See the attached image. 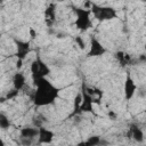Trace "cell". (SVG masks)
Returning <instances> with one entry per match:
<instances>
[{"instance_id": "14", "label": "cell", "mask_w": 146, "mask_h": 146, "mask_svg": "<svg viewBox=\"0 0 146 146\" xmlns=\"http://www.w3.org/2000/svg\"><path fill=\"white\" fill-rule=\"evenodd\" d=\"M56 19V8L54 3H50L48 8L44 10V21L48 26H51Z\"/></svg>"}, {"instance_id": "11", "label": "cell", "mask_w": 146, "mask_h": 146, "mask_svg": "<svg viewBox=\"0 0 146 146\" xmlns=\"http://www.w3.org/2000/svg\"><path fill=\"white\" fill-rule=\"evenodd\" d=\"M26 84V79H25V75L22 73V72H17L14 74L13 76V86H14V89L17 90V91H21Z\"/></svg>"}, {"instance_id": "10", "label": "cell", "mask_w": 146, "mask_h": 146, "mask_svg": "<svg viewBox=\"0 0 146 146\" xmlns=\"http://www.w3.org/2000/svg\"><path fill=\"white\" fill-rule=\"evenodd\" d=\"M107 141H105L100 136H90L86 140H82L76 144V146H106Z\"/></svg>"}, {"instance_id": "19", "label": "cell", "mask_w": 146, "mask_h": 146, "mask_svg": "<svg viewBox=\"0 0 146 146\" xmlns=\"http://www.w3.org/2000/svg\"><path fill=\"white\" fill-rule=\"evenodd\" d=\"M74 41H75V43L78 44V47H79L80 49H84V48H86V42L83 41L82 36L76 35V36H75V39H74Z\"/></svg>"}, {"instance_id": "8", "label": "cell", "mask_w": 146, "mask_h": 146, "mask_svg": "<svg viewBox=\"0 0 146 146\" xmlns=\"http://www.w3.org/2000/svg\"><path fill=\"white\" fill-rule=\"evenodd\" d=\"M123 90H124V98H125L127 100H130V99L135 96L136 90H137L136 82H135V80L132 79V76H131V74H130L129 72H128L127 75H125Z\"/></svg>"}, {"instance_id": "3", "label": "cell", "mask_w": 146, "mask_h": 146, "mask_svg": "<svg viewBox=\"0 0 146 146\" xmlns=\"http://www.w3.org/2000/svg\"><path fill=\"white\" fill-rule=\"evenodd\" d=\"M73 10L75 13V22L74 25L80 31H87L90 27H92V21H91V11L87 8H79L73 7Z\"/></svg>"}, {"instance_id": "6", "label": "cell", "mask_w": 146, "mask_h": 146, "mask_svg": "<svg viewBox=\"0 0 146 146\" xmlns=\"http://www.w3.org/2000/svg\"><path fill=\"white\" fill-rule=\"evenodd\" d=\"M106 52V48L102 44V42L96 38L92 36L90 40V48L87 52V57H99Z\"/></svg>"}, {"instance_id": "13", "label": "cell", "mask_w": 146, "mask_h": 146, "mask_svg": "<svg viewBox=\"0 0 146 146\" xmlns=\"http://www.w3.org/2000/svg\"><path fill=\"white\" fill-rule=\"evenodd\" d=\"M129 135L137 143H143L144 141V132H143L141 128H139L137 124H131L130 125Z\"/></svg>"}, {"instance_id": "9", "label": "cell", "mask_w": 146, "mask_h": 146, "mask_svg": "<svg viewBox=\"0 0 146 146\" xmlns=\"http://www.w3.org/2000/svg\"><path fill=\"white\" fill-rule=\"evenodd\" d=\"M16 44V57L17 59L24 60L26 56L31 52V46L29 41H22V40H15Z\"/></svg>"}, {"instance_id": "17", "label": "cell", "mask_w": 146, "mask_h": 146, "mask_svg": "<svg viewBox=\"0 0 146 146\" xmlns=\"http://www.w3.org/2000/svg\"><path fill=\"white\" fill-rule=\"evenodd\" d=\"M19 141H21V145H22V146H32L35 140H34V139H30V138L19 137Z\"/></svg>"}, {"instance_id": "22", "label": "cell", "mask_w": 146, "mask_h": 146, "mask_svg": "<svg viewBox=\"0 0 146 146\" xmlns=\"http://www.w3.org/2000/svg\"><path fill=\"white\" fill-rule=\"evenodd\" d=\"M0 146H6V144H5V141H3V140H2L1 138H0Z\"/></svg>"}, {"instance_id": "20", "label": "cell", "mask_w": 146, "mask_h": 146, "mask_svg": "<svg viewBox=\"0 0 146 146\" xmlns=\"http://www.w3.org/2000/svg\"><path fill=\"white\" fill-rule=\"evenodd\" d=\"M23 62H24V60L17 59V62H16V68H17V70H21V68H22V66H23Z\"/></svg>"}, {"instance_id": "2", "label": "cell", "mask_w": 146, "mask_h": 146, "mask_svg": "<svg viewBox=\"0 0 146 146\" xmlns=\"http://www.w3.org/2000/svg\"><path fill=\"white\" fill-rule=\"evenodd\" d=\"M89 9L91 11V15L100 22L111 21V19L116 18V16H117L116 9H114L111 6H99V5L91 2V6Z\"/></svg>"}, {"instance_id": "4", "label": "cell", "mask_w": 146, "mask_h": 146, "mask_svg": "<svg viewBox=\"0 0 146 146\" xmlns=\"http://www.w3.org/2000/svg\"><path fill=\"white\" fill-rule=\"evenodd\" d=\"M30 70H31V75H32V81H33V84L40 80V79H43L46 78L47 75L50 74V68L49 66L38 56L35 59L32 60L31 63V66H30Z\"/></svg>"}, {"instance_id": "21", "label": "cell", "mask_w": 146, "mask_h": 146, "mask_svg": "<svg viewBox=\"0 0 146 146\" xmlns=\"http://www.w3.org/2000/svg\"><path fill=\"white\" fill-rule=\"evenodd\" d=\"M30 34H31V39H34L36 36V32L33 29H30Z\"/></svg>"}, {"instance_id": "7", "label": "cell", "mask_w": 146, "mask_h": 146, "mask_svg": "<svg viewBox=\"0 0 146 146\" xmlns=\"http://www.w3.org/2000/svg\"><path fill=\"white\" fill-rule=\"evenodd\" d=\"M39 133H38V137H36V143L39 145H48V144H51L54 138H55V132L51 131L50 129L48 128H44V127H39Z\"/></svg>"}, {"instance_id": "15", "label": "cell", "mask_w": 146, "mask_h": 146, "mask_svg": "<svg viewBox=\"0 0 146 146\" xmlns=\"http://www.w3.org/2000/svg\"><path fill=\"white\" fill-rule=\"evenodd\" d=\"M115 57H116V59L121 63V65H122V66L130 65V64H131V62H132L131 57H130L128 54L123 52V51H116V52H115Z\"/></svg>"}, {"instance_id": "12", "label": "cell", "mask_w": 146, "mask_h": 146, "mask_svg": "<svg viewBox=\"0 0 146 146\" xmlns=\"http://www.w3.org/2000/svg\"><path fill=\"white\" fill-rule=\"evenodd\" d=\"M39 133V129L36 127H24L19 130V136L23 138H30L36 140Z\"/></svg>"}, {"instance_id": "18", "label": "cell", "mask_w": 146, "mask_h": 146, "mask_svg": "<svg viewBox=\"0 0 146 146\" xmlns=\"http://www.w3.org/2000/svg\"><path fill=\"white\" fill-rule=\"evenodd\" d=\"M18 92H19V91H17V90L13 89V90H10V91H8V92H7V95L5 96V99H6V100H11V99H14V98H16V97H17Z\"/></svg>"}, {"instance_id": "1", "label": "cell", "mask_w": 146, "mask_h": 146, "mask_svg": "<svg viewBox=\"0 0 146 146\" xmlns=\"http://www.w3.org/2000/svg\"><path fill=\"white\" fill-rule=\"evenodd\" d=\"M35 90L32 96L33 104L38 107L41 106H48L54 104V102L58 98L60 89L54 86L48 79L43 78L38 80L34 83Z\"/></svg>"}, {"instance_id": "23", "label": "cell", "mask_w": 146, "mask_h": 146, "mask_svg": "<svg viewBox=\"0 0 146 146\" xmlns=\"http://www.w3.org/2000/svg\"><path fill=\"white\" fill-rule=\"evenodd\" d=\"M1 36H2V34H1V33H0V40H1Z\"/></svg>"}, {"instance_id": "16", "label": "cell", "mask_w": 146, "mask_h": 146, "mask_svg": "<svg viewBox=\"0 0 146 146\" xmlns=\"http://www.w3.org/2000/svg\"><path fill=\"white\" fill-rule=\"evenodd\" d=\"M10 125H11V122H10L9 117L5 113H1L0 112V129L7 130V129L10 128Z\"/></svg>"}, {"instance_id": "5", "label": "cell", "mask_w": 146, "mask_h": 146, "mask_svg": "<svg viewBox=\"0 0 146 146\" xmlns=\"http://www.w3.org/2000/svg\"><path fill=\"white\" fill-rule=\"evenodd\" d=\"M80 94H81V103H80L79 108H78V114H82V113H92V114H95L94 104L98 103V102L95 99V97L92 95H90L87 91L84 84H82Z\"/></svg>"}]
</instances>
